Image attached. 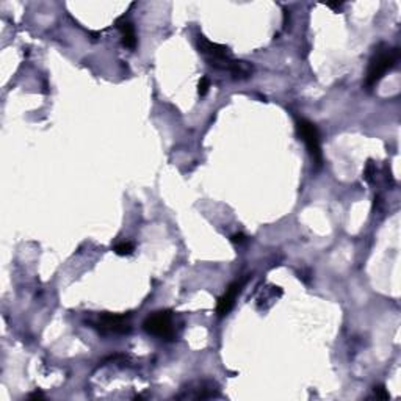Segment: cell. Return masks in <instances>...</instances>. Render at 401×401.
<instances>
[{"label":"cell","instance_id":"6da1fadb","mask_svg":"<svg viewBox=\"0 0 401 401\" xmlns=\"http://www.w3.org/2000/svg\"><path fill=\"white\" fill-rule=\"evenodd\" d=\"M198 49L205 57V60H207L210 66L216 69L229 71L235 79H246L253 72V66H249L246 61L234 60L229 47H226L223 44H216V42H212L207 38L199 36Z\"/></svg>","mask_w":401,"mask_h":401},{"label":"cell","instance_id":"7a4b0ae2","mask_svg":"<svg viewBox=\"0 0 401 401\" xmlns=\"http://www.w3.org/2000/svg\"><path fill=\"white\" fill-rule=\"evenodd\" d=\"M398 57H400V50L390 49L386 44H379L375 49L373 57L370 58V63H368L367 77H365V85L368 86V88L375 86L390 69L395 66L397 61H398Z\"/></svg>","mask_w":401,"mask_h":401},{"label":"cell","instance_id":"3957f363","mask_svg":"<svg viewBox=\"0 0 401 401\" xmlns=\"http://www.w3.org/2000/svg\"><path fill=\"white\" fill-rule=\"evenodd\" d=\"M296 130L298 135L302 138V141L306 143V147L309 150V155L312 161L317 166H321L323 163V154H321V146H320V134L317 126L307 121L304 118H299L296 121Z\"/></svg>","mask_w":401,"mask_h":401},{"label":"cell","instance_id":"277c9868","mask_svg":"<svg viewBox=\"0 0 401 401\" xmlns=\"http://www.w3.org/2000/svg\"><path fill=\"white\" fill-rule=\"evenodd\" d=\"M143 329L149 335H155L158 339L169 340L174 337V326H172V315L168 310H158L150 313L143 321Z\"/></svg>","mask_w":401,"mask_h":401},{"label":"cell","instance_id":"5b68a950","mask_svg":"<svg viewBox=\"0 0 401 401\" xmlns=\"http://www.w3.org/2000/svg\"><path fill=\"white\" fill-rule=\"evenodd\" d=\"M102 334H127L130 331V321L126 315H115V313H104L96 323H93Z\"/></svg>","mask_w":401,"mask_h":401},{"label":"cell","instance_id":"8992f818","mask_svg":"<svg viewBox=\"0 0 401 401\" xmlns=\"http://www.w3.org/2000/svg\"><path fill=\"white\" fill-rule=\"evenodd\" d=\"M243 284H245V280H237V282L231 284L229 287H227L226 293L218 299V306H216V312H218V315H220V317H224V315H227V313L231 312V309H232L234 304H235L237 296L240 295Z\"/></svg>","mask_w":401,"mask_h":401},{"label":"cell","instance_id":"52a82bcc","mask_svg":"<svg viewBox=\"0 0 401 401\" xmlns=\"http://www.w3.org/2000/svg\"><path fill=\"white\" fill-rule=\"evenodd\" d=\"M116 25H118L119 31H121L123 44L127 49H135L136 47V33H135V28H134L132 22L126 20V17H121L116 22Z\"/></svg>","mask_w":401,"mask_h":401},{"label":"cell","instance_id":"ba28073f","mask_svg":"<svg viewBox=\"0 0 401 401\" xmlns=\"http://www.w3.org/2000/svg\"><path fill=\"white\" fill-rule=\"evenodd\" d=\"M113 251H115L118 256H130V254L134 253V245H132V243H129V242L118 243V245L113 248Z\"/></svg>","mask_w":401,"mask_h":401},{"label":"cell","instance_id":"9c48e42d","mask_svg":"<svg viewBox=\"0 0 401 401\" xmlns=\"http://www.w3.org/2000/svg\"><path fill=\"white\" fill-rule=\"evenodd\" d=\"M375 174H376V168H375V163L370 160V161H368V163H367L365 171H364V179H365L367 182H370V183H372Z\"/></svg>","mask_w":401,"mask_h":401},{"label":"cell","instance_id":"30bf717a","mask_svg":"<svg viewBox=\"0 0 401 401\" xmlns=\"http://www.w3.org/2000/svg\"><path fill=\"white\" fill-rule=\"evenodd\" d=\"M373 392H375V395H376L378 398H383V400H387V398H389V392L386 390L384 386H375Z\"/></svg>","mask_w":401,"mask_h":401},{"label":"cell","instance_id":"8fae6325","mask_svg":"<svg viewBox=\"0 0 401 401\" xmlns=\"http://www.w3.org/2000/svg\"><path fill=\"white\" fill-rule=\"evenodd\" d=\"M209 86H210L209 79H207V77H202V79L199 80V94H201V96H204L205 93L209 91Z\"/></svg>","mask_w":401,"mask_h":401},{"label":"cell","instance_id":"7c38bea8","mask_svg":"<svg viewBox=\"0 0 401 401\" xmlns=\"http://www.w3.org/2000/svg\"><path fill=\"white\" fill-rule=\"evenodd\" d=\"M231 240H232L234 243H238V245H240V243H243V242L246 240V237H245L242 232H238V234H234V235L231 237Z\"/></svg>","mask_w":401,"mask_h":401},{"label":"cell","instance_id":"4fadbf2b","mask_svg":"<svg viewBox=\"0 0 401 401\" xmlns=\"http://www.w3.org/2000/svg\"><path fill=\"white\" fill-rule=\"evenodd\" d=\"M30 398H42V394L41 392H35V394H31Z\"/></svg>","mask_w":401,"mask_h":401},{"label":"cell","instance_id":"5bb4252c","mask_svg":"<svg viewBox=\"0 0 401 401\" xmlns=\"http://www.w3.org/2000/svg\"><path fill=\"white\" fill-rule=\"evenodd\" d=\"M328 6L329 8H339V6H342V3H328Z\"/></svg>","mask_w":401,"mask_h":401}]
</instances>
